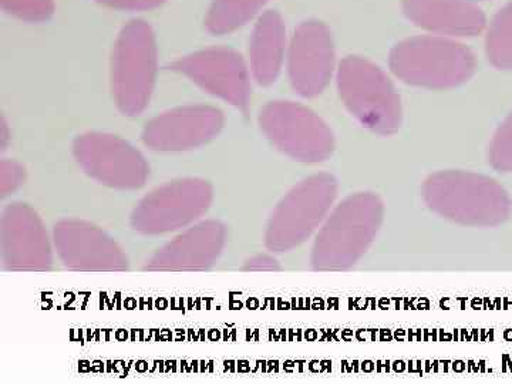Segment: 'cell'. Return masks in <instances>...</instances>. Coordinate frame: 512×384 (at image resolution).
<instances>
[{
    "instance_id": "6da1fadb",
    "label": "cell",
    "mask_w": 512,
    "mask_h": 384,
    "mask_svg": "<svg viewBox=\"0 0 512 384\" xmlns=\"http://www.w3.org/2000/svg\"><path fill=\"white\" fill-rule=\"evenodd\" d=\"M421 195L430 211L463 227H498L512 214V200L503 185L471 171L431 174L421 187Z\"/></svg>"
},
{
    "instance_id": "7a4b0ae2",
    "label": "cell",
    "mask_w": 512,
    "mask_h": 384,
    "mask_svg": "<svg viewBox=\"0 0 512 384\" xmlns=\"http://www.w3.org/2000/svg\"><path fill=\"white\" fill-rule=\"evenodd\" d=\"M384 205L373 192L349 195L332 208L313 241V271H349L365 256L382 228Z\"/></svg>"
},
{
    "instance_id": "3957f363",
    "label": "cell",
    "mask_w": 512,
    "mask_h": 384,
    "mask_svg": "<svg viewBox=\"0 0 512 384\" xmlns=\"http://www.w3.org/2000/svg\"><path fill=\"white\" fill-rule=\"evenodd\" d=\"M389 63L397 79L429 90L454 89L476 72V59L468 47L437 36L404 40L393 47Z\"/></svg>"
},
{
    "instance_id": "277c9868",
    "label": "cell",
    "mask_w": 512,
    "mask_h": 384,
    "mask_svg": "<svg viewBox=\"0 0 512 384\" xmlns=\"http://www.w3.org/2000/svg\"><path fill=\"white\" fill-rule=\"evenodd\" d=\"M156 33L146 20H130L117 37L111 57V92L117 109L137 117L150 104L156 87Z\"/></svg>"
},
{
    "instance_id": "5b68a950",
    "label": "cell",
    "mask_w": 512,
    "mask_h": 384,
    "mask_svg": "<svg viewBox=\"0 0 512 384\" xmlns=\"http://www.w3.org/2000/svg\"><path fill=\"white\" fill-rule=\"evenodd\" d=\"M338 192V180L332 174H313L296 184L269 217L266 249L272 254H285L305 244L322 227Z\"/></svg>"
},
{
    "instance_id": "8992f818",
    "label": "cell",
    "mask_w": 512,
    "mask_h": 384,
    "mask_svg": "<svg viewBox=\"0 0 512 384\" xmlns=\"http://www.w3.org/2000/svg\"><path fill=\"white\" fill-rule=\"evenodd\" d=\"M336 83L340 99L363 127L379 136H393L402 126V103L396 87L379 66L349 56L339 63Z\"/></svg>"
},
{
    "instance_id": "52a82bcc",
    "label": "cell",
    "mask_w": 512,
    "mask_h": 384,
    "mask_svg": "<svg viewBox=\"0 0 512 384\" xmlns=\"http://www.w3.org/2000/svg\"><path fill=\"white\" fill-rule=\"evenodd\" d=\"M214 188L202 178L188 177L170 181L148 192L131 212L134 232L160 237L191 227L210 210Z\"/></svg>"
},
{
    "instance_id": "ba28073f",
    "label": "cell",
    "mask_w": 512,
    "mask_h": 384,
    "mask_svg": "<svg viewBox=\"0 0 512 384\" xmlns=\"http://www.w3.org/2000/svg\"><path fill=\"white\" fill-rule=\"evenodd\" d=\"M258 121L269 143L293 161L325 163L335 151V136L328 124L303 104L271 101L262 107Z\"/></svg>"
},
{
    "instance_id": "9c48e42d",
    "label": "cell",
    "mask_w": 512,
    "mask_h": 384,
    "mask_svg": "<svg viewBox=\"0 0 512 384\" xmlns=\"http://www.w3.org/2000/svg\"><path fill=\"white\" fill-rule=\"evenodd\" d=\"M73 156L84 174L113 190H140L150 178V164L143 153L114 134L89 131L76 137Z\"/></svg>"
},
{
    "instance_id": "30bf717a",
    "label": "cell",
    "mask_w": 512,
    "mask_h": 384,
    "mask_svg": "<svg viewBox=\"0 0 512 384\" xmlns=\"http://www.w3.org/2000/svg\"><path fill=\"white\" fill-rule=\"evenodd\" d=\"M168 69L187 77L205 93L235 109L247 111L251 99V70L235 50L208 47L175 60Z\"/></svg>"
},
{
    "instance_id": "8fae6325",
    "label": "cell",
    "mask_w": 512,
    "mask_h": 384,
    "mask_svg": "<svg viewBox=\"0 0 512 384\" xmlns=\"http://www.w3.org/2000/svg\"><path fill=\"white\" fill-rule=\"evenodd\" d=\"M53 239L28 204L12 202L0 218V254L5 271L46 272L53 265Z\"/></svg>"
},
{
    "instance_id": "7c38bea8",
    "label": "cell",
    "mask_w": 512,
    "mask_h": 384,
    "mask_svg": "<svg viewBox=\"0 0 512 384\" xmlns=\"http://www.w3.org/2000/svg\"><path fill=\"white\" fill-rule=\"evenodd\" d=\"M53 245L62 264L76 272H126L130 261L123 248L92 222L67 218L56 222Z\"/></svg>"
},
{
    "instance_id": "4fadbf2b",
    "label": "cell",
    "mask_w": 512,
    "mask_h": 384,
    "mask_svg": "<svg viewBox=\"0 0 512 384\" xmlns=\"http://www.w3.org/2000/svg\"><path fill=\"white\" fill-rule=\"evenodd\" d=\"M224 126V111L218 107L190 104L164 111L147 121L141 140L158 153H183L210 143Z\"/></svg>"
},
{
    "instance_id": "5bb4252c",
    "label": "cell",
    "mask_w": 512,
    "mask_h": 384,
    "mask_svg": "<svg viewBox=\"0 0 512 384\" xmlns=\"http://www.w3.org/2000/svg\"><path fill=\"white\" fill-rule=\"evenodd\" d=\"M335 43L325 23L303 22L293 33L286 55L292 89L312 99L325 92L335 73Z\"/></svg>"
},
{
    "instance_id": "9a60e30c",
    "label": "cell",
    "mask_w": 512,
    "mask_h": 384,
    "mask_svg": "<svg viewBox=\"0 0 512 384\" xmlns=\"http://www.w3.org/2000/svg\"><path fill=\"white\" fill-rule=\"evenodd\" d=\"M228 228L220 220L195 222L148 258L147 272H204L217 264L227 247Z\"/></svg>"
},
{
    "instance_id": "2e32d148",
    "label": "cell",
    "mask_w": 512,
    "mask_h": 384,
    "mask_svg": "<svg viewBox=\"0 0 512 384\" xmlns=\"http://www.w3.org/2000/svg\"><path fill=\"white\" fill-rule=\"evenodd\" d=\"M404 15L420 28L437 35L477 36L485 16L471 0H403Z\"/></svg>"
},
{
    "instance_id": "e0dca14e",
    "label": "cell",
    "mask_w": 512,
    "mask_h": 384,
    "mask_svg": "<svg viewBox=\"0 0 512 384\" xmlns=\"http://www.w3.org/2000/svg\"><path fill=\"white\" fill-rule=\"evenodd\" d=\"M288 45L286 28L275 10L262 13L249 40V70L259 86L268 87L278 80L284 67Z\"/></svg>"
},
{
    "instance_id": "ac0fdd59",
    "label": "cell",
    "mask_w": 512,
    "mask_h": 384,
    "mask_svg": "<svg viewBox=\"0 0 512 384\" xmlns=\"http://www.w3.org/2000/svg\"><path fill=\"white\" fill-rule=\"evenodd\" d=\"M269 0H212L205 26L215 36L241 29L265 8Z\"/></svg>"
},
{
    "instance_id": "d6986e66",
    "label": "cell",
    "mask_w": 512,
    "mask_h": 384,
    "mask_svg": "<svg viewBox=\"0 0 512 384\" xmlns=\"http://www.w3.org/2000/svg\"><path fill=\"white\" fill-rule=\"evenodd\" d=\"M485 50L494 67L512 69V2L500 10L491 22Z\"/></svg>"
},
{
    "instance_id": "ffe728a7",
    "label": "cell",
    "mask_w": 512,
    "mask_h": 384,
    "mask_svg": "<svg viewBox=\"0 0 512 384\" xmlns=\"http://www.w3.org/2000/svg\"><path fill=\"white\" fill-rule=\"evenodd\" d=\"M0 8L23 22L42 23L55 13V0H0Z\"/></svg>"
},
{
    "instance_id": "44dd1931",
    "label": "cell",
    "mask_w": 512,
    "mask_h": 384,
    "mask_svg": "<svg viewBox=\"0 0 512 384\" xmlns=\"http://www.w3.org/2000/svg\"><path fill=\"white\" fill-rule=\"evenodd\" d=\"M488 163L498 173H512V113L495 131L488 150Z\"/></svg>"
},
{
    "instance_id": "7402d4cb",
    "label": "cell",
    "mask_w": 512,
    "mask_h": 384,
    "mask_svg": "<svg viewBox=\"0 0 512 384\" xmlns=\"http://www.w3.org/2000/svg\"><path fill=\"white\" fill-rule=\"evenodd\" d=\"M26 173L22 164L15 160H3L0 163V192L8 197L10 192L18 190L25 181Z\"/></svg>"
},
{
    "instance_id": "603a6c76",
    "label": "cell",
    "mask_w": 512,
    "mask_h": 384,
    "mask_svg": "<svg viewBox=\"0 0 512 384\" xmlns=\"http://www.w3.org/2000/svg\"><path fill=\"white\" fill-rule=\"evenodd\" d=\"M107 8L124 10V12H148L163 6L167 0H96Z\"/></svg>"
},
{
    "instance_id": "cb8c5ba5",
    "label": "cell",
    "mask_w": 512,
    "mask_h": 384,
    "mask_svg": "<svg viewBox=\"0 0 512 384\" xmlns=\"http://www.w3.org/2000/svg\"><path fill=\"white\" fill-rule=\"evenodd\" d=\"M279 269H281V266H279V262L276 261L274 256L266 254L252 256L251 259L245 262L244 266V271L251 272H275Z\"/></svg>"
},
{
    "instance_id": "d4e9b609",
    "label": "cell",
    "mask_w": 512,
    "mask_h": 384,
    "mask_svg": "<svg viewBox=\"0 0 512 384\" xmlns=\"http://www.w3.org/2000/svg\"><path fill=\"white\" fill-rule=\"evenodd\" d=\"M471 2H476V0H471Z\"/></svg>"
}]
</instances>
